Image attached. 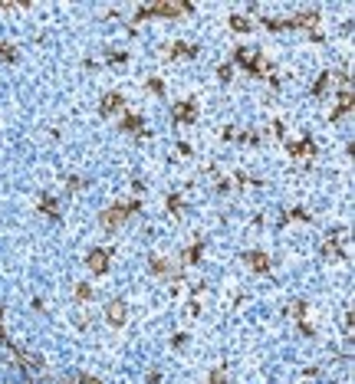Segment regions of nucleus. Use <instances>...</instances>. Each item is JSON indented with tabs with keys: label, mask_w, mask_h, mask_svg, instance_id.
<instances>
[{
	"label": "nucleus",
	"mask_w": 355,
	"mask_h": 384,
	"mask_svg": "<svg viewBox=\"0 0 355 384\" xmlns=\"http://www.w3.org/2000/svg\"><path fill=\"white\" fill-rule=\"evenodd\" d=\"M207 384H227V374H224V368H217V371H214V378L207 381Z\"/></svg>",
	"instance_id": "13"
},
{
	"label": "nucleus",
	"mask_w": 355,
	"mask_h": 384,
	"mask_svg": "<svg viewBox=\"0 0 355 384\" xmlns=\"http://www.w3.org/2000/svg\"><path fill=\"white\" fill-rule=\"evenodd\" d=\"M231 26H234V30H250L247 17H231Z\"/></svg>",
	"instance_id": "12"
},
{
	"label": "nucleus",
	"mask_w": 355,
	"mask_h": 384,
	"mask_svg": "<svg viewBox=\"0 0 355 384\" xmlns=\"http://www.w3.org/2000/svg\"><path fill=\"white\" fill-rule=\"evenodd\" d=\"M76 296H79V299H89V296H92V289L82 283V286H76Z\"/></svg>",
	"instance_id": "15"
},
{
	"label": "nucleus",
	"mask_w": 355,
	"mask_h": 384,
	"mask_svg": "<svg viewBox=\"0 0 355 384\" xmlns=\"http://www.w3.org/2000/svg\"><path fill=\"white\" fill-rule=\"evenodd\" d=\"M106 266H109V250H92L89 253V269L92 273H106Z\"/></svg>",
	"instance_id": "4"
},
{
	"label": "nucleus",
	"mask_w": 355,
	"mask_h": 384,
	"mask_svg": "<svg viewBox=\"0 0 355 384\" xmlns=\"http://www.w3.org/2000/svg\"><path fill=\"white\" fill-rule=\"evenodd\" d=\"M194 115H198V112H194V102H181V106L175 109L178 122H194Z\"/></svg>",
	"instance_id": "6"
},
{
	"label": "nucleus",
	"mask_w": 355,
	"mask_h": 384,
	"mask_svg": "<svg viewBox=\"0 0 355 384\" xmlns=\"http://www.w3.org/2000/svg\"><path fill=\"white\" fill-rule=\"evenodd\" d=\"M289 151H293L296 158H312V155H316L312 142H296V145H289Z\"/></svg>",
	"instance_id": "7"
},
{
	"label": "nucleus",
	"mask_w": 355,
	"mask_h": 384,
	"mask_svg": "<svg viewBox=\"0 0 355 384\" xmlns=\"http://www.w3.org/2000/svg\"><path fill=\"white\" fill-rule=\"evenodd\" d=\"M237 59H240L247 69H253V73H260V66H263V59H256L250 50H237Z\"/></svg>",
	"instance_id": "5"
},
{
	"label": "nucleus",
	"mask_w": 355,
	"mask_h": 384,
	"mask_svg": "<svg viewBox=\"0 0 355 384\" xmlns=\"http://www.w3.org/2000/svg\"><path fill=\"white\" fill-rule=\"evenodd\" d=\"M118 106H122V95H115V92H109L106 99H102V112H115Z\"/></svg>",
	"instance_id": "9"
},
{
	"label": "nucleus",
	"mask_w": 355,
	"mask_h": 384,
	"mask_svg": "<svg viewBox=\"0 0 355 384\" xmlns=\"http://www.w3.org/2000/svg\"><path fill=\"white\" fill-rule=\"evenodd\" d=\"M125 128L128 131H142V118L138 115H125Z\"/></svg>",
	"instance_id": "11"
},
{
	"label": "nucleus",
	"mask_w": 355,
	"mask_h": 384,
	"mask_svg": "<svg viewBox=\"0 0 355 384\" xmlns=\"http://www.w3.org/2000/svg\"><path fill=\"white\" fill-rule=\"evenodd\" d=\"M247 260H250V266H253V269H270V260H267V253H250Z\"/></svg>",
	"instance_id": "8"
},
{
	"label": "nucleus",
	"mask_w": 355,
	"mask_h": 384,
	"mask_svg": "<svg viewBox=\"0 0 355 384\" xmlns=\"http://www.w3.org/2000/svg\"><path fill=\"white\" fill-rule=\"evenodd\" d=\"M0 56H4V59H13V46L10 43H0Z\"/></svg>",
	"instance_id": "17"
},
{
	"label": "nucleus",
	"mask_w": 355,
	"mask_h": 384,
	"mask_svg": "<svg viewBox=\"0 0 355 384\" xmlns=\"http://www.w3.org/2000/svg\"><path fill=\"white\" fill-rule=\"evenodd\" d=\"M76 381L79 384H102L99 378H92V374H76Z\"/></svg>",
	"instance_id": "14"
},
{
	"label": "nucleus",
	"mask_w": 355,
	"mask_h": 384,
	"mask_svg": "<svg viewBox=\"0 0 355 384\" xmlns=\"http://www.w3.org/2000/svg\"><path fill=\"white\" fill-rule=\"evenodd\" d=\"M187 4H148L138 10V20L142 17H175V13H184Z\"/></svg>",
	"instance_id": "1"
},
{
	"label": "nucleus",
	"mask_w": 355,
	"mask_h": 384,
	"mask_svg": "<svg viewBox=\"0 0 355 384\" xmlns=\"http://www.w3.org/2000/svg\"><path fill=\"white\" fill-rule=\"evenodd\" d=\"M106 319L112 325H125V319H128V305H125L122 299H112V302H109V309H106Z\"/></svg>",
	"instance_id": "3"
},
{
	"label": "nucleus",
	"mask_w": 355,
	"mask_h": 384,
	"mask_svg": "<svg viewBox=\"0 0 355 384\" xmlns=\"http://www.w3.org/2000/svg\"><path fill=\"white\" fill-rule=\"evenodd\" d=\"M349 106H352V92H349V89H345V92H342V99H339V109L336 112H332V115H345V112H349Z\"/></svg>",
	"instance_id": "10"
},
{
	"label": "nucleus",
	"mask_w": 355,
	"mask_h": 384,
	"mask_svg": "<svg viewBox=\"0 0 355 384\" xmlns=\"http://www.w3.org/2000/svg\"><path fill=\"white\" fill-rule=\"evenodd\" d=\"M43 211L46 214H56V200H53V197H43Z\"/></svg>",
	"instance_id": "16"
},
{
	"label": "nucleus",
	"mask_w": 355,
	"mask_h": 384,
	"mask_svg": "<svg viewBox=\"0 0 355 384\" xmlns=\"http://www.w3.org/2000/svg\"><path fill=\"white\" fill-rule=\"evenodd\" d=\"M132 211H138V204H135V200H132V204H115L109 214H102V223H106V227L112 230V227H118V223H122L125 217H128Z\"/></svg>",
	"instance_id": "2"
}]
</instances>
